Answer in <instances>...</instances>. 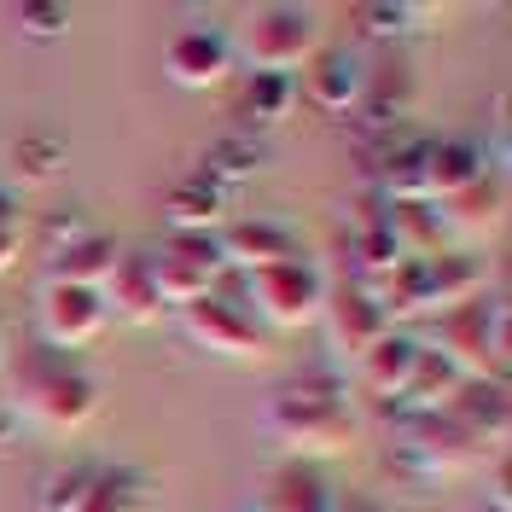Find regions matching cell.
<instances>
[{"mask_svg": "<svg viewBox=\"0 0 512 512\" xmlns=\"http://www.w3.org/2000/svg\"><path fill=\"white\" fill-rule=\"evenodd\" d=\"M6 402L30 419V425H41V431L76 437L99 414V384L88 373H76V367H64L59 355L18 350L12 367H6Z\"/></svg>", "mask_w": 512, "mask_h": 512, "instance_id": "cell-1", "label": "cell"}, {"mask_svg": "<svg viewBox=\"0 0 512 512\" xmlns=\"http://www.w3.org/2000/svg\"><path fill=\"white\" fill-rule=\"evenodd\" d=\"M262 425H268V437L286 454H303V460L355 448V414L344 408L338 384H326V379H297L291 390H280L262 408Z\"/></svg>", "mask_w": 512, "mask_h": 512, "instance_id": "cell-2", "label": "cell"}, {"mask_svg": "<svg viewBox=\"0 0 512 512\" xmlns=\"http://www.w3.org/2000/svg\"><path fill=\"white\" fill-rule=\"evenodd\" d=\"M431 320H437L431 350L443 355L454 373L507 384V320H501V303L472 297V303H454V309H443Z\"/></svg>", "mask_w": 512, "mask_h": 512, "instance_id": "cell-3", "label": "cell"}, {"mask_svg": "<svg viewBox=\"0 0 512 512\" xmlns=\"http://www.w3.org/2000/svg\"><path fill=\"white\" fill-rule=\"evenodd\" d=\"M245 315L268 332H303V326H315L320 309H326V280H320L309 262H274V268H256L245 274Z\"/></svg>", "mask_w": 512, "mask_h": 512, "instance_id": "cell-4", "label": "cell"}, {"mask_svg": "<svg viewBox=\"0 0 512 512\" xmlns=\"http://www.w3.org/2000/svg\"><path fill=\"white\" fill-rule=\"evenodd\" d=\"M239 53L256 76H297L320 53L315 18L303 6H256L239 24Z\"/></svg>", "mask_w": 512, "mask_h": 512, "instance_id": "cell-5", "label": "cell"}, {"mask_svg": "<svg viewBox=\"0 0 512 512\" xmlns=\"http://www.w3.org/2000/svg\"><path fill=\"white\" fill-rule=\"evenodd\" d=\"M146 274L158 286L163 309H192L204 303L210 291L222 286V256H216V239L210 233H169L158 251L146 256Z\"/></svg>", "mask_w": 512, "mask_h": 512, "instance_id": "cell-6", "label": "cell"}, {"mask_svg": "<svg viewBox=\"0 0 512 512\" xmlns=\"http://www.w3.org/2000/svg\"><path fill=\"white\" fill-rule=\"evenodd\" d=\"M181 315H187L192 344L210 350V355H222V361L262 367V361L274 355V338H268L245 309H233V303H222V297H204V303H192V309H181Z\"/></svg>", "mask_w": 512, "mask_h": 512, "instance_id": "cell-7", "label": "cell"}, {"mask_svg": "<svg viewBox=\"0 0 512 512\" xmlns=\"http://www.w3.org/2000/svg\"><path fill=\"white\" fill-rule=\"evenodd\" d=\"M396 437H402V454L414 460L419 472H431V478H460V472L483 466V448L448 414H402Z\"/></svg>", "mask_w": 512, "mask_h": 512, "instance_id": "cell-8", "label": "cell"}, {"mask_svg": "<svg viewBox=\"0 0 512 512\" xmlns=\"http://www.w3.org/2000/svg\"><path fill=\"white\" fill-rule=\"evenodd\" d=\"M35 320H41V344L47 350H82L105 332V297L88 286H59L47 280L41 286V303H35Z\"/></svg>", "mask_w": 512, "mask_h": 512, "instance_id": "cell-9", "label": "cell"}, {"mask_svg": "<svg viewBox=\"0 0 512 512\" xmlns=\"http://www.w3.org/2000/svg\"><path fill=\"white\" fill-rule=\"evenodd\" d=\"M320 326H326V344H332L338 361H361L384 332H396V326L384 320L379 297H373V291H361V286H350V280H344L338 291H326Z\"/></svg>", "mask_w": 512, "mask_h": 512, "instance_id": "cell-10", "label": "cell"}, {"mask_svg": "<svg viewBox=\"0 0 512 512\" xmlns=\"http://www.w3.org/2000/svg\"><path fill=\"white\" fill-rule=\"evenodd\" d=\"M163 76L187 94H216L233 76V41L216 30H181L163 47Z\"/></svg>", "mask_w": 512, "mask_h": 512, "instance_id": "cell-11", "label": "cell"}, {"mask_svg": "<svg viewBox=\"0 0 512 512\" xmlns=\"http://www.w3.org/2000/svg\"><path fill=\"white\" fill-rule=\"evenodd\" d=\"M437 222H443L448 239H472V245L478 239H495L507 227V181L483 169L472 187H460L454 198L437 204Z\"/></svg>", "mask_w": 512, "mask_h": 512, "instance_id": "cell-12", "label": "cell"}, {"mask_svg": "<svg viewBox=\"0 0 512 512\" xmlns=\"http://www.w3.org/2000/svg\"><path fill=\"white\" fill-rule=\"evenodd\" d=\"M478 175H483V152L472 140H431L414 169V198L419 204H443L460 187H472Z\"/></svg>", "mask_w": 512, "mask_h": 512, "instance_id": "cell-13", "label": "cell"}, {"mask_svg": "<svg viewBox=\"0 0 512 512\" xmlns=\"http://www.w3.org/2000/svg\"><path fill=\"white\" fill-rule=\"evenodd\" d=\"M216 239V256H222V268H245V274H256V268H274V262H291V233L280 222H262V216H251V222H227L222 233H210Z\"/></svg>", "mask_w": 512, "mask_h": 512, "instance_id": "cell-14", "label": "cell"}, {"mask_svg": "<svg viewBox=\"0 0 512 512\" xmlns=\"http://www.w3.org/2000/svg\"><path fill=\"white\" fill-rule=\"evenodd\" d=\"M99 297H105V315L123 320V326H158L163 320V297L152 286V274H146V256H134V251H123V262L111 268V280L99 286Z\"/></svg>", "mask_w": 512, "mask_h": 512, "instance_id": "cell-15", "label": "cell"}, {"mask_svg": "<svg viewBox=\"0 0 512 512\" xmlns=\"http://www.w3.org/2000/svg\"><path fill=\"white\" fill-rule=\"evenodd\" d=\"M472 443L489 454V448L507 443V384H489V379H466L460 384V396L443 408Z\"/></svg>", "mask_w": 512, "mask_h": 512, "instance_id": "cell-16", "label": "cell"}, {"mask_svg": "<svg viewBox=\"0 0 512 512\" xmlns=\"http://www.w3.org/2000/svg\"><path fill=\"white\" fill-rule=\"evenodd\" d=\"M123 262V245L111 239V233H76L59 256H53V280L59 286H88L99 291L111 280V268Z\"/></svg>", "mask_w": 512, "mask_h": 512, "instance_id": "cell-17", "label": "cell"}, {"mask_svg": "<svg viewBox=\"0 0 512 512\" xmlns=\"http://www.w3.org/2000/svg\"><path fill=\"white\" fill-rule=\"evenodd\" d=\"M460 384H466V373H454L431 344H414V367H408V390H402L408 414H443L460 396Z\"/></svg>", "mask_w": 512, "mask_h": 512, "instance_id": "cell-18", "label": "cell"}, {"mask_svg": "<svg viewBox=\"0 0 512 512\" xmlns=\"http://www.w3.org/2000/svg\"><path fill=\"white\" fill-rule=\"evenodd\" d=\"M390 233H396V245H402V256L408 262H437V256H448V233L443 222H437V204H419V198H402V204H390Z\"/></svg>", "mask_w": 512, "mask_h": 512, "instance_id": "cell-19", "label": "cell"}, {"mask_svg": "<svg viewBox=\"0 0 512 512\" xmlns=\"http://www.w3.org/2000/svg\"><path fill=\"white\" fill-rule=\"evenodd\" d=\"M355 367H361V384H367L379 402H402V390H408V367H414V338L384 332L379 344L355 361Z\"/></svg>", "mask_w": 512, "mask_h": 512, "instance_id": "cell-20", "label": "cell"}, {"mask_svg": "<svg viewBox=\"0 0 512 512\" xmlns=\"http://www.w3.org/2000/svg\"><path fill=\"white\" fill-rule=\"evenodd\" d=\"M163 216H169V233H204V227H216L222 222V181L216 175L181 181V187L169 192Z\"/></svg>", "mask_w": 512, "mask_h": 512, "instance_id": "cell-21", "label": "cell"}, {"mask_svg": "<svg viewBox=\"0 0 512 512\" xmlns=\"http://www.w3.org/2000/svg\"><path fill=\"white\" fill-rule=\"evenodd\" d=\"M309 94H315L320 111H350L361 99V70L350 59H320L315 76H309Z\"/></svg>", "mask_w": 512, "mask_h": 512, "instance_id": "cell-22", "label": "cell"}, {"mask_svg": "<svg viewBox=\"0 0 512 512\" xmlns=\"http://www.w3.org/2000/svg\"><path fill=\"white\" fill-rule=\"evenodd\" d=\"M245 105H251L256 123H280V117H291V105H297V82L291 76H256Z\"/></svg>", "mask_w": 512, "mask_h": 512, "instance_id": "cell-23", "label": "cell"}, {"mask_svg": "<svg viewBox=\"0 0 512 512\" xmlns=\"http://www.w3.org/2000/svg\"><path fill=\"white\" fill-rule=\"evenodd\" d=\"M18 24H24L30 35H59L64 24H70V12H64V6H24Z\"/></svg>", "mask_w": 512, "mask_h": 512, "instance_id": "cell-24", "label": "cell"}, {"mask_svg": "<svg viewBox=\"0 0 512 512\" xmlns=\"http://www.w3.org/2000/svg\"><path fill=\"white\" fill-rule=\"evenodd\" d=\"M18 251H24V227H0V274L18 262Z\"/></svg>", "mask_w": 512, "mask_h": 512, "instance_id": "cell-25", "label": "cell"}, {"mask_svg": "<svg viewBox=\"0 0 512 512\" xmlns=\"http://www.w3.org/2000/svg\"><path fill=\"white\" fill-rule=\"evenodd\" d=\"M0 227H18V204H12V192H0Z\"/></svg>", "mask_w": 512, "mask_h": 512, "instance_id": "cell-26", "label": "cell"}, {"mask_svg": "<svg viewBox=\"0 0 512 512\" xmlns=\"http://www.w3.org/2000/svg\"><path fill=\"white\" fill-rule=\"evenodd\" d=\"M478 512H507V501H483V507Z\"/></svg>", "mask_w": 512, "mask_h": 512, "instance_id": "cell-27", "label": "cell"}, {"mask_svg": "<svg viewBox=\"0 0 512 512\" xmlns=\"http://www.w3.org/2000/svg\"><path fill=\"white\" fill-rule=\"evenodd\" d=\"M0 373H6V338H0Z\"/></svg>", "mask_w": 512, "mask_h": 512, "instance_id": "cell-28", "label": "cell"}]
</instances>
